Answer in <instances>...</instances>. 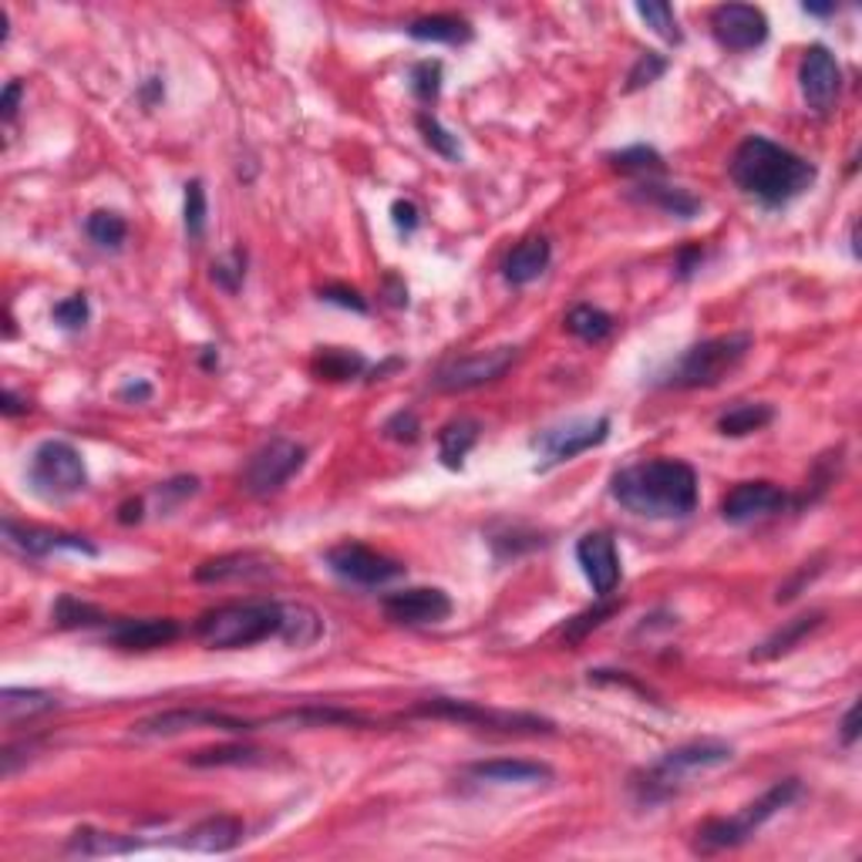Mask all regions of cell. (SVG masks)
Masks as SVG:
<instances>
[{
  "label": "cell",
  "instance_id": "6da1fadb",
  "mask_svg": "<svg viewBox=\"0 0 862 862\" xmlns=\"http://www.w3.org/2000/svg\"><path fill=\"white\" fill-rule=\"evenodd\" d=\"M610 496L644 519H687L697 509V472L681 458L634 462L613 472Z\"/></svg>",
  "mask_w": 862,
  "mask_h": 862
},
{
  "label": "cell",
  "instance_id": "7a4b0ae2",
  "mask_svg": "<svg viewBox=\"0 0 862 862\" xmlns=\"http://www.w3.org/2000/svg\"><path fill=\"white\" fill-rule=\"evenodd\" d=\"M727 172L737 189L759 199L765 209L789 206L792 199L805 196L819 179V169L809 159H802L799 152H792L765 136H749L742 146H737Z\"/></svg>",
  "mask_w": 862,
  "mask_h": 862
},
{
  "label": "cell",
  "instance_id": "3957f363",
  "mask_svg": "<svg viewBox=\"0 0 862 862\" xmlns=\"http://www.w3.org/2000/svg\"><path fill=\"white\" fill-rule=\"evenodd\" d=\"M280 631H284V603H274V600L229 603L202 613L196 624V637L209 651L254 647L270 637H280Z\"/></svg>",
  "mask_w": 862,
  "mask_h": 862
},
{
  "label": "cell",
  "instance_id": "277c9868",
  "mask_svg": "<svg viewBox=\"0 0 862 862\" xmlns=\"http://www.w3.org/2000/svg\"><path fill=\"white\" fill-rule=\"evenodd\" d=\"M752 344H755L752 334H721V337H707L701 344H691L661 375L657 385L681 388V392L714 388L745 364Z\"/></svg>",
  "mask_w": 862,
  "mask_h": 862
},
{
  "label": "cell",
  "instance_id": "5b68a950",
  "mask_svg": "<svg viewBox=\"0 0 862 862\" xmlns=\"http://www.w3.org/2000/svg\"><path fill=\"white\" fill-rule=\"evenodd\" d=\"M799 795H802V782L799 779H782L762 799L745 805L737 815H731V819H707L694 832V852L711 855V852H724V849H734V845L749 842L769 819H775L782 809H789Z\"/></svg>",
  "mask_w": 862,
  "mask_h": 862
},
{
  "label": "cell",
  "instance_id": "8992f818",
  "mask_svg": "<svg viewBox=\"0 0 862 862\" xmlns=\"http://www.w3.org/2000/svg\"><path fill=\"white\" fill-rule=\"evenodd\" d=\"M731 759H734V749L724 742H691V745H681V749L661 755L651 769L637 772L631 779V792L637 795L641 805H657L677 792L684 775L727 765Z\"/></svg>",
  "mask_w": 862,
  "mask_h": 862
},
{
  "label": "cell",
  "instance_id": "52a82bcc",
  "mask_svg": "<svg viewBox=\"0 0 862 862\" xmlns=\"http://www.w3.org/2000/svg\"><path fill=\"white\" fill-rule=\"evenodd\" d=\"M28 485L44 503H65V499L78 496V492H85V485H88V468H85L81 452L61 438L41 442L28 462Z\"/></svg>",
  "mask_w": 862,
  "mask_h": 862
},
{
  "label": "cell",
  "instance_id": "ba28073f",
  "mask_svg": "<svg viewBox=\"0 0 862 862\" xmlns=\"http://www.w3.org/2000/svg\"><path fill=\"white\" fill-rule=\"evenodd\" d=\"M415 717H438V721H458L468 727H485V731H506V734H553L556 724L539 717V714H523V711H492L475 701H455V697H428L412 707Z\"/></svg>",
  "mask_w": 862,
  "mask_h": 862
},
{
  "label": "cell",
  "instance_id": "9c48e42d",
  "mask_svg": "<svg viewBox=\"0 0 862 862\" xmlns=\"http://www.w3.org/2000/svg\"><path fill=\"white\" fill-rule=\"evenodd\" d=\"M519 347H492V350H478V354H465L455 357L448 364H442L432 375V388L445 392V395H458V392H475L485 388L492 382H499L509 367L516 364Z\"/></svg>",
  "mask_w": 862,
  "mask_h": 862
},
{
  "label": "cell",
  "instance_id": "30bf717a",
  "mask_svg": "<svg viewBox=\"0 0 862 862\" xmlns=\"http://www.w3.org/2000/svg\"><path fill=\"white\" fill-rule=\"evenodd\" d=\"M307 462V448L290 442V438H270L267 445H260L250 462L242 468V488L250 496H274L280 492Z\"/></svg>",
  "mask_w": 862,
  "mask_h": 862
},
{
  "label": "cell",
  "instance_id": "8fae6325",
  "mask_svg": "<svg viewBox=\"0 0 862 862\" xmlns=\"http://www.w3.org/2000/svg\"><path fill=\"white\" fill-rule=\"evenodd\" d=\"M610 438V418L600 415V418H579V422H566V425H556V428H546L543 435L533 438V448L539 452V465L536 472H549L553 465H563V462H573L576 455L603 445Z\"/></svg>",
  "mask_w": 862,
  "mask_h": 862
},
{
  "label": "cell",
  "instance_id": "7c38bea8",
  "mask_svg": "<svg viewBox=\"0 0 862 862\" xmlns=\"http://www.w3.org/2000/svg\"><path fill=\"white\" fill-rule=\"evenodd\" d=\"M327 566L334 576H340L344 583H354V586H385V583L405 576V566L398 559L364 546V543H350V539L327 549Z\"/></svg>",
  "mask_w": 862,
  "mask_h": 862
},
{
  "label": "cell",
  "instance_id": "4fadbf2b",
  "mask_svg": "<svg viewBox=\"0 0 862 862\" xmlns=\"http://www.w3.org/2000/svg\"><path fill=\"white\" fill-rule=\"evenodd\" d=\"M192 727H216V731H229V734H250L260 727V721H246V717H232L222 711H209V707H176V711H162L152 717H142L132 724L136 737H172Z\"/></svg>",
  "mask_w": 862,
  "mask_h": 862
},
{
  "label": "cell",
  "instance_id": "5bb4252c",
  "mask_svg": "<svg viewBox=\"0 0 862 862\" xmlns=\"http://www.w3.org/2000/svg\"><path fill=\"white\" fill-rule=\"evenodd\" d=\"M385 617L402 627H428L452 617V596L438 586H408L382 600Z\"/></svg>",
  "mask_w": 862,
  "mask_h": 862
},
{
  "label": "cell",
  "instance_id": "9a60e30c",
  "mask_svg": "<svg viewBox=\"0 0 862 862\" xmlns=\"http://www.w3.org/2000/svg\"><path fill=\"white\" fill-rule=\"evenodd\" d=\"M711 34L724 51H755L769 41V18L752 4H721L711 14Z\"/></svg>",
  "mask_w": 862,
  "mask_h": 862
},
{
  "label": "cell",
  "instance_id": "2e32d148",
  "mask_svg": "<svg viewBox=\"0 0 862 862\" xmlns=\"http://www.w3.org/2000/svg\"><path fill=\"white\" fill-rule=\"evenodd\" d=\"M785 506H789V492L779 488L775 482L759 478V482L734 485L721 499V516L731 526H749V523H759V519H769V516L782 513Z\"/></svg>",
  "mask_w": 862,
  "mask_h": 862
},
{
  "label": "cell",
  "instance_id": "e0dca14e",
  "mask_svg": "<svg viewBox=\"0 0 862 862\" xmlns=\"http://www.w3.org/2000/svg\"><path fill=\"white\" fill-rule=\"evenodd\" d=\"M799 85H802V98L815 115H829L839 101L842 91V71L835 55L825 44H812L802 55L799 65Z\"/></svg>",
  "mask_w": 862,
  "mask_h": 862
},
{
  "label": "cell",
  "instance_id": "ac0fdd59",
  "mask_svg": "<svg viewBox=\"0 0 862 862\" xmlns=\"http://www.w3.org/2000/svg\"><path fill=\"white\" fill-rule=\"evenodd\" d=\"M576 563L583 566V576L589 579L596 600L613 596L621 586V553L610 533H586L576 543Z\"/></svg>",
  "mask_w": 862,
  "mask_h": 862
},
{
  "label": "cell",
  "instance_id": "d6986e66",
  "mask_svg": "<svg viewBox=\"0 0 862 862\" xmlns=\"http://www.w3.org/2000/svg\"><path fill=\"white\" fill-rule=\"evenodd\" d=\"M4 539L21 549L24 556H51V553H85V556H98V549L75 533H61V529H44V526H21L14 519H4Z\"/></svg>",
  "mask_w": 862,
  "mask_h": 862
},
{
  "label": "cell",
  "instance_id": "ffe728a7",
  "mask_svg": "<svg viewBox=\"0 0 862 862\" xmlns=\"http://www.w3.org/2000/svg\"><path fill=\"white\" fill-rule=\"evenodd\" d=\"M277 573V563L264 553H226L196 566V583H239V579H267Z\"/></svg>",
  "mask_w": 862,
  "mask_h": 862
},
{
  "label": "cell",
  "instance_id": "44dd1931",
  "mask_svg": "<svg viewBox=\"0 0 862 862\" xmlns=\"http://www.w3.org/2000/svg\"><path fill=\"white\" fill-rule=\"evenodd\" d=\"M182 627L172 617H149V621H118L108 631V644L118 651H156L172 644Z\"/></svg>",
  "mask_w": 862,
  "mask_h": 862
},
{
  "label": "cell",
  "instance_id": "7402d4cb",
  "mask_svg": "<svg viewBox=\"0 0 862 862\" xmlns=\"http://www.w3.org/2000/svg\"><path fill=\"white\" fill-rule=\"evenodd\" d=\"M468 775L475 782H492V785H536V782H549L553 769L526 759H496V762L468 765Z\"/></svg>",
  "mask_w": 862,
  "mask_h": 862
},
{
  "label": "cell",
  "instance_id": "603a6c76",
  "mask_svg": "<svg viewBox=\"0 0 862 862\" xmlns=\"http://www.w3.org/2000/svg\"><path fill=\"white\" fill-rule=\"evenodd\" d=\"M549 260H553L549 239H546V236H529V239H523L516 250L506 257L503 277H506L513 287H526V284L539 280V277L549 270Z\"/></svg>",
  "mask_w": 862,
  "mask_h": 862
},
{
  "label": "cell",
  "instance_id": "cb8c5ba5",
  "mask_svg": "<svg viewBox=\"0 0 862 862\" xmlns=\"http://www.w3.org/2000/svg\"><path fill=\"white\" fill-rule=\"evenodd\" d=\"M242 839V822L232 815H209L202 822H196L192 829L182 832L179 845L182 849H196V852H229L236 849Z\"/></svg>",
  "mask_w": 862,
  "mask_h": 862
},
{
  "label": "cell",
  "instance_id": "d4e9b609",
  "mask_svg": "<svg viewBox=\"0 0 862 862\" xmlns=\"http://www.w3.org/2000/svg\"><path fill=\"white\" fill-rule=\"evenodd\" d=\"M260 724H294V727H378V721L364 717L357 711H344V707H320V704H307V707H294L284 711L270 721Z\"/></svg>",
  "mask_w": 862,
  "mask_h": 862
},
{
  "label": "cell",
  "instance_id": "484cf974",
  "mask_svg": "<svg viewBox=\"0 0 862 862\" xmlns=\"http://www.w3.org/2000/svg\"><path fill=\"white\" fill-rule=\"evenodd\" d=\"M822 624H825V613H822V610L802 613V617L782 624L772 637H765V641L752 651V661H779V657L792 654V651H795L809 634H815Z\"/></svg>",
  "mask_w": 862,
  "mask_h": 862
},
{
  "label": "cell",
  "instance_id": "4316f807",
  "mask_svg": "<svg viewBox=\"0 0 862 862\" xmlns=\"http://www.w3.org/2000/svg\"><path fill=\"white\" fill-rule=\"evenodd\" d=\"M631 199L644 202V206H654L667 216H677V219H694L701 212V199L691 196L687 189H677V186H661V182H641L631 189Z\"/></svg>",
  "mask_w": 862,
  "mask_h": 862
},
{
  "label": "cell",
  "instance_id": "83f0119b",
  "mask_svg": "<svg viewBox=\"0 0 862 862\" xmlns=\"http://www.w3.org/2000/svg\"><path fill=\"white\" fill-rule=\"evenodd\" d=\"M58 707V697L38 687H4L0 691V717L4 724H18V721H31L41 717L48 711Z\"/></svg>",
  "mask_w": 862,
  "mask_h": 862
},
{
  "label": "cell",
  "instance_id": "f1b7e54d",
  "mask_svg": "<svg viewBox=\"0 0 862 862\" xmlns=\"http://www.w3.org/2000/svg\"><path fill=\"white\" fill-rule=\"evenodd\" d=\"M482 425L475 418H455L438 432V458L445 468H462L465 455L478 445Z\"/></svg>",
  "mask_w": 862,
  "mask_h": 862
},
{
  "label": "cell",
  "instance_id": "f546056e",
  "mask_svg": "<svg viewBox=\"0 0 862 862\" xmlns=\"http://www.w3.org/2000/svg\"><path fill=\"white\" fill-rule=\"evenodd\" d=\"M775 422V408L762 405V402H745V405H734L717 418V432L724 438H745L755 435L762 428H769Z\"/></svg>",
  "mask_w": 862,
  "mask_h": 862
},
{
  "label": "cell",
  "instance_id": "4dcf8cb0",
  "mask_svg": "<svg viewBox=\"0 0 862 862\" xmlns=\"http://www.w3.org/2000/svg\"><path fill=\"white\" fill-rule=\"evenodd\" d=\"M324 634V621L320 613L307 603H284V631L280 641H287L290 647H310L317 644Z\"/></svg>",
  "mask_w": 862,
  "mask_h": 862
},
{
  "label": "cell",
  "instance_id": "1f68e13d",
  "mask_svg": "<svg viewBox=\"0 0 862 862\" xmlns=\"http://www.w3.org/2000/svg\"><path fill=\"white\" fill-rule=\"evenodd\" d=\"M408 34L415 41H432V44H468L472 41V24L452 14H432L418 18L408 24Z\"/></svg>",
  "mask_w": 862,
  "mask_h": 862
},
{
  "label": "cell",
  "instance_id": "d6a6232c",
  "mask_svg": "<svg viewBox=\"0 0 862 862\" xmlns=\"http://www.w3.org/2000/svg\"><path fill=\"white\" fill-rule=\"evenodd\" d=\"M310 367H314V375L324 378V382H350V378L367 371V360L357 350H347V347H324V350H317Z\"/></svg>",
  "mask_w": 862,
  "mask_h": 862
},
{
  "label": "cell",
  "instance_id": "836d02e7",
  "mask_svg": "<svg viewBox=\"0 0 862 862\" xmlns=\"http://www.w3.org/2000/svg\"><path fill=\"white\" fill-rule=\"evenodd\" d=\"M621 610H624V600L600 596V600H596V606H589V610L576 613L573 621H566V627L559 631V637H563L566 644H579V641H583V637H589L596 627H603L610 617H617Z\"/></svg>",
  "mask_w": 862,
  "mask_h": 862
},
{
  "label": "cell",
  "instance_id": "e575fe53",
  "mask_svg": "<svg viewBox=\"0 0 862 862\" xmlns=\"http://www.w3.org/2000/svg\"><path fill=\"white\" fill-rule=\"evenodd\" d=\"M136 849H139L136 839H121L115 832H98V829H78L68 842L71 855H121Z\"/></svg>",
  "mask_w": 862,
  "mask_h": 862
},
{
  "label": "cell",
  "instance_id": "d590c367",
  "mask_svg": "<svg viewBox=\"0 0 862 862\" xmlns=\"http://www.w3.org/2000/svg\"><path fill=\"white\" fill-rule=\"evenodd\" d=\"M566 330L586 344H600L613 334V317L593 304H579L566 314Z\"/></svg>",
  "mask_w": 862,
  "mask_h": 862
},
{
  "label": "cell",
  "instance_id": "8d00e7d4",
  "mask_svg": "<svg viewBox=\"0 0 862 862\" xmlns=\"http://www.w3.org/2000/svg\"><path fill=\"white\" fill-rule=\"evenodd\" d=\"M267 752L246 749V745H219V749H202L189 755V765L196 769H226V765H264Z\"/></svg>",
  "mask_w": 862,
  "mask_h": 862
},
{
  "label": "cell",
  "instance_id": "74e56055",
  "mask_svg": "<svg viewBox=\"0 0 862 862\" xmlns=\"http://www.w3.org/2000/svg\"><path fill=\"white\" fill-rule=\"evenodd\" d=\"M85 232L91 236V242H98L101 250H121L129 239V222L121 219L118 212L98 209L85 219Z\"/></svg>",
  "mask_w": 862,
  "mask_h": 862
},
{
  "label": "cell",
  "instance_id": "f35d334b",
  "mask_svg": "<svg viewBox=\"0 0 862 862\" xmlns=\"http://www.w3.org/2000/svg\"><path fill=\"white\" fill-rule=\"evenodd\" d=\"M51 617L61 631H81V627H98L105 624L108 617L95 606V603H85L78 596H61L51 610Z\"/></svg>",
  "mask_w": 862,
  "mask_h": 862
},
{
  "label": "cell",
  "instance_id": "ab89813d",
  "mask_svg": "<svg viewBox=\"0 0 862 862\" xmlns=\"http://www.w3.org/2000/svg\"><path fill=\"white\" fill-rule=\"evenodd\" d=\"M606 162L617 172H634V176H657L664 172V156L651 146H631L621 152H610Z\"/></svg>",
  "mask_w": 862,
  "mask_h": 862
},
{
  "label": "cell",
  "instance_id": "60d3db41",
  "mask_svg": "<svg viewBox=\"0 0 862 862\" xmlns=\"http://www.w3.org/2000/svg\"><path fill=\"white\" fill-rule=\"evenodd\" d=\"M637 14H641V18L647 21V28H651L657 38H664L667 44H681V41H684V31H681V24H677V14H674L671 4H664V0H641Z\"/></svg>",
  "mask_w": 862,
  "mask_h": 862
},
{
  "label": "cell",
  "instance_id": "b9f144b4",
  "mask_svg": "<svg viewBox=\"0 0 862 862\" xmlns=\"http://www.w3.org/2000/svg\"><path fill=\"white\" fill-rule=\"evenodd\" d=\"M418 132H422V139H425V146L432 149V152H438L442 159H448V162H462V146H458V136H452L442 121L432 115V111H422L418 118Z\"/></svg>",
  "mask_w": 862,
  "mask_h": 862
},
{
  "label": "cell",
  "instance_id": "7bdbcfd3",
  "mask_svg": "<svg viewBox=\"0 0 862 862\" xmlns=\"http://www.w3.org/2000/svg\"><path fill=\"white\" fill-rule=\"evenodd\" d=\"M206 216H209L206 186H202V179H192V182H186V206H182V219H186L189 239H202V232H206Z\"/></svg>",
  "mask_w": 862,
  "mask_h": 862
},
{
  "label": "cell",
  "instance_id": "ee69618b",
  "mask_svg": "<svg viewBox=\"0 0 862 862\" xmlns=\"http://www.w3.org/2000/svg\"><path fill=\"white\" fill-rule=\"evenodd\" d=\"M209 277H212V284H216L219 290L236 294V290L242 287V280H246V250H242V246H236V250H229L222 260H216L212 270H209Z\"/></svg>",
  "mask_w": 862,
  "mask_h": 862
},
{
  "label": "cell",
  "instance_id": "f6af8a7d",
  "mask_svg": "<svg viewBox=\"0 0 862 862\" xmlns=\"http://www.w3.org/2000/svg\"><path fill=\"white\" fill-rule=\"evenodd\" d=\"M51 320H55L61 330H68V334H78V330H85V327H88V320H91V304H88V294H71V297H65L61 304H55V310H51Z\"/></svg>",
  "mask_w": 862,
  "mask_h": 862
},
{
  "label": "cell",
  "instance_id": "bcb514c9",
  "mask_svg": "<svg viewBox=\"0 0 862 862\" xmlns=\"http://www.w3.org/2000/svg\"><path fill=\"white\" fill-rule=\"evenodd\" d=\"M442 75H445L442 61H418L412 68V91L422 105H432L442 95Z\"/></svg>",
  "mask_w": 862,
  "mask_h": 862
},
{
  "label": "cell",
  "instance_id": "7dc6e473",
  "mask_svg": "<svg viewBox=\"0 0 862 862\" xmlns=\"http://www.w3.org/2000/svg\"><path fill=\"white\" fill-rule=\"evenodd\" d=\"M667 58L664 55H657V51H644L637 61H634V68H631V75H627V91H641V88H647V85H654L664 71H667Z\"/></svg>",
  "mask_w": 862,
  "mask_h": 862
},
{
  "label": "cell",
  "instance_id": "c3c4849f",
  "mask_svg": "<svg viewBox=\"0 0 862 862\" xmlns=\"http://www.w3.org/2000/svg\"><path fill=\"white\" fill-rule=\"evenodd\" d=\"M196 492H199V478H196V475H179V478L162 482V485L156 488V496H159V506H162V509H172L176 503L196 496Z\"/></svg>",
  "mask_w": 862,
  "mask_h": 862
},
{
  "label": "cell",
  "instance_id": "681fc988",
  "mask_svg": "<svg viewBox=\"0 0 862 862\" xmlns=\"http://www.w3.org/2000/svg\"><path fill=\"white\" fill-rule=\"evenodd\" d=\"M392 442H418V435H422V422H418V415L415 412H395L388 422H385V428H382Z\"/></svg>",
  "mask_w": 862,
  "mask_h": 862
},
{
  "label": "cell",
  "instance_id": "f907efd6",
  "mask_svg": "<svg viewBox=\"0 0 862 862\" xmlns=\"http://www.w3.org/2000/svg\"><path fill=\"white\" fill-rule=\"evenodd\" d=\"M320 300H324V304H337V307H344V310H354V314H367V300L360 297V290H354V287H344V284L320 287Z\"/></svg>",
  "mask_w": 862,
  "mask_h": 862
},
{
  "label": "cell",
  "instance_id": "816d5d0a",
  "mask_svg": "<svg viewBox=\"0 0 862 862\" xmlns=\"http://www.w3.org/2000/svg\"><path fill=\"white\" fill-rule=\"evenodd\" d=\"M392 219H395L398 232H405V236H412V232L422 226L418 206H415L412 199H395V202H392Z\"/></svg>",
  "mask_w": 862,
  "mask_h": 862
},
{
  "label": "cell",
  "instance_id": "f5cc1de1",
  "mask_svg": "<svg viewBox=\"0 0 862 862\" xmlns=\"http://www.w3.org/2000/svg\"><path fill=\"white\" fill-rule=\"evenodd\" d=\"M701 264H704V250H701V246H684V250L677 254V260H674L677 280H691V277L701 270Z\"/></svg>",
  "mask_w": 862,
  "mask_h": 862
},
{
  "label": "cell",
  "instance_id": "db71d44e",
  "mask_svg": "<svg viewBox=\"0 0 862 862\" xmlns=\"http://www.w3.org/2000/svg\"><path fill=\"white\" fill-rule=\"evenodd\" d=\"M589 684H621V687H631V691L651 697V691L644 684H637L627 671H589Z\"/></svg>",
  "mask_w": 862,
  "mask_h": 862
},
{
  "label": "cell",
  "instance_id": "11a10c76",
  "mask_svg": "<svg viewBox=\"0 0 862 862\" xmlns=\"http://www.w3.org/2000/svg\"><path fill=\"white\" fill-rule=\"evenodd\" d=\"M21 95H24V85H21V81H8V88H4V98H0V115H4V121H8V126H11V121L18 118Z\"/></svg>",
  "mask_w": 862,
  "mask_h": 862
},
{
  "label": "cell",
  "instance_id": "9f6ffc18",
  "mask_svg": "<svg viewBox=\"0 0 862 862\" xmlns=\"http://www.w3.org/2000/svg\"><path fill=\"white\" fill-rule=\"evenodd\" d=\"M839 742H842L845 749H852V745L859 742V704H852V707L842 714V721H839Z\"/></svg>",
  "mask_w": 862,
  "mask_h": 862
},
{
  "label": "cell",
  "instance_id": "6f0895ef",
  "mask_svg": "<svg viewBox=\"0 0 862 862\" xmlns=\"http://www.w3.org/2000/svg\"><path fill=\"white\" fill-rule=\"evenodd\" d=\"M118 398H121V402L146 405V402L152 398V385H149V382H132V385H126V388L118 392Z\"/></svg>",
  "mask_w": 862,
  "mask_h": 862
},
{
  "label": "cell",
  "instance_id": "680465c9",
  "mask_svg": "<svg viewBox=\"0 0 862 862\" xmlns=\"http://www.w3.org/2000/svg\"><path fill=\"white\" fill-rule=\"evenodd\" d=\"M28 408H31V405H28L24 398H18V395H14L11 388L4 392V398H0V412H4L8 418H14V415H24Z\"/></svg>",
  "mask_w": 862,
  "mask_h": 862
},
{
  "label": "cell",
  "instance_id": "91938a15",
  "mask_svg": "<svg viewBox=\"0 0 862 862\" xmlns=\"http://www.w3.org/2000/svg\"><path fill=\"white\" fill-rule=\"evenodd\" d=\"M142 509H146V503H142V499H132V503H126V506L118 509V523H121V526L142 523Z\"/></svg>",
  "mask_w": 862,
  "mask_h": 862
},
{
  "label": "cell",
  "instance_id": "94428289",
  "mask_svg": "<svg viewBox=\"0 0 862 862\" xmlns=\"http://www.w3.org/2000/svg\"><path fill=\"white\" fill-rule=\"evenodd\" d=\"M385 287H388V304H395V307H408V287H405L398 277H388V280H385Z\"/></svg>",
  "mask_w": 862,
  "mask_h": 862
},
{
  "label": "cell",
  "instance_id": "6125c7cd",
  "mask_svg": "<svg viewBox=\"0 0 862 862\" xmlns=\"http://www.w3.org/2000/svg\"><path fill=\"white\" fill-rule=\"evenodd\" d=\"M162 95H166V88H162V78H149V81L142 85V101H146V105H156Z\"/></svg>",
  "mask_w": 862,
  "mask_h": 862
},
{
  "label": "cell",
  "instance_id": "be15d7a7",
  "mask_svg": "<svg viewBox=\"0 0 862 862\" xmlns=\"http://www.w3.org/2000/svg\"><path fill=\"white\" fill-rule=\"evenodd\" d=\"M802 11L812 14V18H832V14H835V4H812V0H805Z\"/></svg>",
  "mask_w": 862,
  "mask_h": 862
},
{
  "label": "cell",
  "instance_id": "e7e4bbea",
  "mask_svg": "<svg viewBox=\"0 0 862 862\" xmlns=\"http://www.w3.org/2000/svg\"><path fill=\"white\" fill-rule=\"evenodd\" d=\"M216 364H219V354L212 347H202V367H206V371H212Z\"/></svg>",
  "mask_w": 862,
  "mask_h": 862
}]
</instances>
